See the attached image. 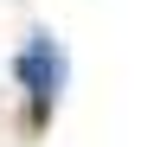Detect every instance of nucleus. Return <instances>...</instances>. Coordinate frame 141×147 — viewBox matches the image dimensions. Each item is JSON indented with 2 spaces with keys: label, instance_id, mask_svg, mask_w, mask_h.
<instances>
[{
  "label": "nucleus",
  "instance_id": "f257e3e1",
  "mask_svg": "<svg viewBox=\"0 0 141 147\" xmlns=\"http://www.w3.org/2000/svg\"><path fill=\"white\" fill-rule=\"evenodd\" d=\"M13 77L26 83V96H32V128H39V121L52 115L58 90H64V51H58V38L52 32H32L26 51L13 58Z\"/></svg>",
  "mask_w": 141,
  "mask_h": 147
}]
</instances>
